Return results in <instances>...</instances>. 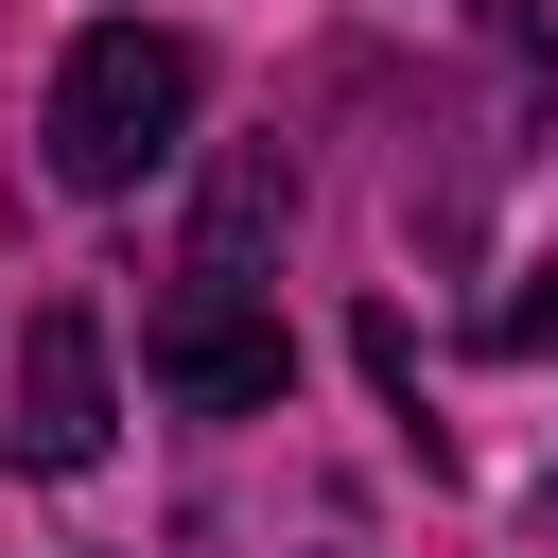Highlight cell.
<instances>
[{"label":"cell","instance_id":"obj_1","mask_svg":"<svg viewBox=\"0 0 558 558\" xmlns=\"http://www.w3.org/2000/svg\"><path fill=\"white\" fill-rule=\"evenodd\" d=\"M192 140V35L174 17H87L52 70V192H140Z\"/></svg>","mask_w":558,"mask_h":558},{"label":"cell","instance_id":"obj_2","mask_svg":"<svg viewBox=\"0 0 558 558\" xmlns=\"http://www.w3.org/2000/svg\"><path fill=\"white\" fill-rule=\"evenodd\" d=\"M140 366H157V401H192V418H262V401L296 384V349H279L262 279H209V262L140 314Z\"/></svg>","mask_w":558,"mask_h":558},{"label":"cell","instance_id":"obj_3","mask_svg":"<svg viewBox=\"0 0 558 558\" xmlns=\"http://www.w3.org/2000/svg\"><path fill=\"white\" fill-rule=\"evenodd\" d=\"M0 436H17V471H105L122 366H105V314H87V296H35V314H17V401H0Z\"/></svg>","mask_w":558,"mask_h":558},{"label":"cell","instance_id":"obj_4","mask_svg":"<svg viewBox=\"0 0 558 558\" xmlns=\"http://www.w3.org/2000/svg\"><path fill=\"white\" fill-rule=\"evenodd\" d=\"M262 227H296V157H279V140H244V157L209 174V244H192V262H209V279H244V262H262Z\"/></svg>","mask_w":558,"mask_h":558},{"label":"cell","instance_id":"obj_5","mask_svg":"<svg viewBox=\"0 0 558 558\" xmlns=\"http://www.w3.org/2000/svg\"><path fill=\"white\" fill-rule=\"evenodd\" d=\"M541 541H558V471H541Z\"/></svg>","mask_w":558,"mask_h":558}]
</instances>
